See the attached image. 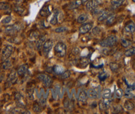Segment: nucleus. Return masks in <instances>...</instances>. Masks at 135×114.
<instances>
[{
    "label": "nucleus",
    "instance_id": "f257e3e1",
    "mask_svg": "<svg viewBox=\"0 0 135 114\" xmlns=\"http://www.w3.org/2000/svg\"><path fill=\"white\" fill-rule=\"evenodd\" d=\"M54 50H55V55L58 57H65L66 54V50H67V48H66V44L63 42H59L55 45V48H54Z\"/></svg>",
    "mask_w": 135,
    "mask_h": 114
},
{
    "label": "nucleus",
    "instance_id": "f03ea898",
    "mask_svg": "<svg viewBox=\"0 0 135 114\" xmlns=\"http://www.w3.org/2000/svg\"><path fill=\"white\" fill-rule=\"evenodd\" d=\"M117 42V37L114 35H111L104 39L100 42V44L101 46L104 48H108V47H112Z\"/></svg>",
    "mask_w": 135,
    "mask_h": 114
},
{
    "label": "nucleus",
    "instance_id": "7ed1b4c3",
    "mask_svg": "<svg viewBox=\"0 0 135 114\" xmlns=\"http://www.w3.org/2000/svg\"><path fill=\"white\" fill-rule=\"evenodd\" d=\"M13 47L11 45H7L1 52V60L3 61L9 59L13 52Z\"/></svg>",
    "mask_w": 135,
    "mask_h": 114
},
{
    "label": "nucleus",
    "instance_id": "20e7f679",
    "mask_svg": "<svg viewBox=\"0 0 135 114\" xmlns=\"http://www.w3.org/2000/svg\"><path fill=\"white\" fill-rule=\"evenodd\" d=\"M53 46V41L51 39H48L44 42L43 46V52L44 56L47 57L48 56L49 52L52 50Z\"/></svg>",
    "mask_w": 135,
    "mask_h": 114
},
{
    "label": "nucleus",
    "instance_id": "39448f33",
    "mask_svg": "<svg viewBox=\"0 0 135 114\" xmlns=\"http://www.w3.org/2000/svg\"><path fill=\"white\" fill-rule=\"evenodd\" d=\"M15 100H16L17 107L22 109L25 108L26 101L24 100V97H23L22 95L19 92H17L15 93Z\"/></svg>",
    "mask_w": 135,
    "mask_h": 114
},
{
    "label": "nucleus",
    "instance_id": "423d86ee",
    "mask_svg": "<svg viewBox=\"0 0 135 114\" xmlns=\"http://www.w3.org/2000/svg\"><path fill=\"white\" fill-rule=\"evenodd\" d=\"M38 78L43 82L46 87L50 86L52 84V79L50 76L45 74H40L38 76Z\"/></svg>",
    "mask_w": 135,
    "mask_h": 114
},
{
    "label": "nucleus",
    "instance_id": "0eeeda50",
    "mask_svg": "<svg viewBox=\"0 0 135 114\" xmlns=\"http://www.w3.org/2000/svg\"><path fill=\"white\" fill-rule=\"evenodd\" d=\"M20 26L18 24L11 25L5 28V32L8 35H14L18 31H20Z\"/></svg>",
    "mask_w": 135,
    "mask_h": 114
},
{
    "label": "nucleus",
    "instance_id": "6e6552de",
    "mask_svg": "<svg viewBox=\"0 0 135 114\" xmlns=\"http://www.w3.org/2000/svg\"><path fill=\"white\" fill-rule=\"evenodd\" d=\"M100 4V0H89V1H87L86 8L87 10L91 11L93 10L94 9H95L96 8H97Z\"/></svg>",
    "mask_w": 135,
    "mask_h": 114
},
{
    "label": "nucleus",
    "instance_id": "1a4fd4ad",
    "mask_svg": "<svg viewBox=\"0 0 135 114\" xmlns=\"http://www.w3.org/2000/svg\"><path fill=\"white\" fill-rule=\"evenodd\" d=\"M93 25L91 23H85V24H83L80 28V29H79V32L81 34H86L87 32H88L89 31H91V29L93 28Z\"/></svg>",
    "mask_w": 135,
    "mask_h": 114
},
{
    "label": "nucleus",
    "instance_id": "9d476101",
    "mask_svg": "<svg viewBox=\"0 0 135 114\" xmlns=\"http://www.w3.org/2000/svg\"><path fill=\"white\" fill-rule=\"evenodd\" d=\"M17 72L15 69H13L11 71L10 75H9L8 79V82L10 84H13L17 81L18 77H17Z\"/></svg>",
    "mask_w": 135,
    "mask_h": 114
},
{
    "label": "nucleus",
    "instance_id": "9b49d317",
    "mask_svg": "<svg viewBox=\"0 0 135 114\" xmlns=\"http://www.w3.org/2000/svg\"><path fill=\"white\" fill-rule=\"evenodd\" d=\"M125 29L127 32H129V33H133L135 31V24L134 23V22H128L125 25Z\"/></svg>",
    "mask_w": 135,
    "mask_h": 114
},
{
    "label": "nucleus",
    "instance_id": "f8f14e48",
    "mask_svg": "<svg viewBox=\"0 0 135 114\" xmlns=\"http://www.w3.org/2000/svg\"><path fill=\"white\" fill-rule=\"evenodd\" d=\"M83 3V0H75V1H72L69 4L68 6V8L69 9H74L77 8L78 7L81 5Z\"/></svg>",
    "mask_w": 135,
    "mask_h": 114
},
{
    "label": "nucleus",
    "instance_id": "ddd939ff",
    "mask_svg": "<svg viewBox=\"0 0 135 114\" xmlns=\"http://www.w3.org/2000/svg\"><path fill=\"white\" fill-rule=\"evenodd\" d=\"M88 97L91 99H95L98 97V92L96 89H90L88 90Z\"/></svg>",
    "mask_w": 135,
    "mask_h": 114
},
{
    "label": "nucleus",
    "instance_id": "4468645a",
    "mask_svg": "<svg viewBox=\"0 0 135 114\" xmlns=\"http://www.w3.org/2000/svg\"><path fill=\"white\" fill-rule=\"evenodd\" d=\"M28 71V65L26 64H23L21 65V66L19 67L18 68V71H17V73H18V76H24V75L26 74V73Z\"/></svg>",
    "mask_w": 135,
    "mask_h": 114
},
{
    "label": "nucleus",
    "instance_id": "2eb2a0df",
    "mask_svg": "<svg viewBox=\"0 0 135 114\" xmlns=\"http://www.w3.org/2000/svg\"><path fill=\"white\" fill-rule=\"evenodd\" d=\"M40 15L43 17H47L51 15V11L49 6H45L40 10Z\"/></svg>",
    "mask_w": 135,
    "mask_h": 114
},
{
    "label": "nucleus",
    "instance_id": "dca6fc26",
    "mask_svg": "<svg viewBox=\"0 0 135 114\" xmlns=\"http://www.w3.org/2000/svg\"><path fill=\"white\" fill-rule=\"evenodd\" d=\"M111 15H111V12L108 11H103L101 12V13L100 14V16L98 18V21H103L104 20L108 18V17H110Z\"/></svg>",
    "mask_w": 135,
    "mask_h": 114
},
{
    "label": "nucleus",
    "instance_id": "f3484780",
    "mask_svg": "<svg viewBox=\"0 0 135 114\" xmlns=\"http://www.w3.org/2000/svg\"><path fill=\"white\" fill-rule=\"evenodd\" d=\"M45 41H46V37L45 36H41L38 39V40L36 42V49L38 51L41 50Z\"/></svg>",
    "mask_w": 135,
    "mask_h": 114
},
{
    "label": "nucleus",
    "instance_id": "a211bd4d",
    "mask_svg": "<svg viewBox=\"0 0 135 114\" xmlns=\"http://www.w3.org/2000/svg\"><path fill=\"white\" fill-rule=\"evenodd\" d=\"M126 0H111V4L114 9L118 8L123 4Z\"/></svg>",
    "mask_w": 135,
    "mask_h": 114
},
{
    "label": "nucleus",
    "instance_id": "6ab92c4d",
    "mask_svg": "<svg viewBox=\"0 0 135 114\" xmlns=\"http://www.w3.org/2000/svg\"><path fill=\"white\" fill-rule=\"evenodd\" d=\"M108 99H104V100L101 101L99 104L100 110H106L109 107V102L108 100Z\"/></svg>",
    "mask_w": 135,
    "mask_h": 114
},
{
    "label": "nucleus",
    "instance_id": "aec40b11",
    "mask_svg": "<svg viewBox=\"0 0 135 114\" xmlns=\"http://www.w3.org/2000/svg\"><path fill=\"white\" fill-rule=\"evenodd\" d=\"M53 71L57 75H61L63 72L65 71V69L61 65H56L53 68Z\"/></svg>",
    "mask_w": 135,
    "mask_h": 114
},
{
    "label": "nucleus",
    "instance_id": "412c9836",
    "mask_svg": "<svg viewBox=\"0 0 135 114\" xmlns=\"http://www.w3.org/2000/svg\"><path fill=\"white\" fill-rule=\"evenodd\" d=\"M87 97H88V94L85 90H81L80 92V94L78 96V100L81 102H85L87 100Z\"/></svg>",
    "mask_w": 135,
    "mask_h": 114
},
{
    "label": "nucleus",
    "instance_id": "4be33fe9",
    "mask_svg": "<svg viewBox=\"0 0 135 114\" xmlns=\"http://www.w3.org/2000/svg\"><path fill=\"white\" fill-rule=\"evenodd\" d=\"M111 90L110 89H105L102 93V97L104 99H110L111 97Z\"/></svg>",
    "mask_w": 135,
    "mask_h": 114
},
{
    "label": "nucleus",
    "instance_id": "5701e85b",
    "mask_svg": "<svg viewBox=\"0 0 135 114\" xmlns=\"http://www.w3.org/2000/svg\"><path fill=\"white\" fill-rule=\"evenodd\" d=\"M58 10H55L54 11L53 16L52 18L50 20V23L52 25H56L58 23Z\"/></svg>",
    "mask_w": 135,
    "mask_h": 114
},
{
    "label": "nucleus",
    "instance_id": "b1692460",
    "mask_svg": "<svg viewBox=\"0 0 135 114\" xmlns=\"http://www.w3.org/2000/svg\"><path fill=\"white\" fill-rule=\"evenodd\" d=\"M124 107H125V108L126 109V110H132L134 108V105L133 102H131V101L126 100L125 102V104H124Z\"/></svg>",
    "mask_w": 135,
    "mask_h": 114
},
{
    "label": "nucleus",
    "instance_id": "393cba45",
    "mask_svg": "<svg viewBox=\"0 0 135 114\" xmlns=\"http://www.w3.org/2000/svg\"><path fill=\"white\" fill-rule=\"evenodd\" d=\"M12 66V62L10 60H9L8 59H7V60L4 61L3 63L2 64V68L4 70H7L9 69Z\"/></svg>",
    "mask_w": 135,
    "mask_h": 114
},
{
    "label": "nucleus",
    "instance_id": "a878e982",
    "mask_svg": "<svg viewBox=\"0 0 135 114\" xmlns=\"http://www.w3.org/2000/svg\"><path fill=\"white\" fill-rule=\"evenodd\" d=\"M88 16L86 14H82V15L79 16L77 21L79 23H84L88 20Z\"/></svg>",
    "mask_w": 135,
    "mask_h": 114
},
{
    "label": "nucleus",
    "instance_id": "bb28decb",
    "mask_svg": "<svg viewBox=\"0 0 135 114\" xmlns=\"http://www.w3.org/2000/svg\"><path fill=\"white\" fill-rule=\"evenodd\" d=\"M124 95V92L122 89H117L114 92V97L117 99H121Z\"/></svg>",
    "mask_w": 135,
    "mask_h": 114
},
{
    "label": "nucleus",
    "instance_id": "cd10ccee",
    "mask_svg": "<svg viewBox=\"0 0 135 114\" xmlns=\"http://www.w3.org/2000/svg\"><path fill=\"white\" fill-rule=\"evenodd\" d=\"M33 111L35 112L36 113H40V112H41L42 111L41 106L40 105V104H38V102H36L35 104H33Z\"/></svg>",
    "mask_w": 135,
    "mask_h": 114
},
{
    "label": "nucleus",
    "instance_id": "c85d7f7f",
    "mask_svg": "<svg viewBox=\"0 0 135 114\" xmlns=\"http://www.w3.org/2000/svg\"><path fill=\"white\" fill-rule=\"evenodd\" d=\"M134 54H135V47L130 48V49L126 51L125 52V55L126 57H131V56H133Z\"/></svg>",
    "mask_w": 135,
    "mask_h": 114
},
{
    "label": "nucleus",
    "instance_id": "c756f323",
    "mask_svg": "<svg viewBox=\"0 0 135 114\" xmlns=\"http://www.w3.org/2000/svg\"><path fill=\"white\" fill-rule=\"evenodd\" d=\"M115 19H116V16L114 15H111L110 17H108V18L106 19V24L108 25L112 24L114 23Z\"/></svg>",
    "mask_w": 135,
    "mask_h": 114
},
{
    "label": "nucleus",
    "instance_id": "7c9ffc66",
    "mask_svg": "<svg viewBox=\"0 0 135 114\" xmlns=\"http://www.w3.org/2000/svg\"><path fill=\"white\" fill-rule=\"evenodd\" d=\"M121 44L122 46L124 48H128L131 44V41L130 40L125 39H122L121 41Z\"/></svg>",
    "mask_w": 135,
    "mask_h": 114
},
{
    "label": "nucleus",
    "instance_id": "2f4dec72",
    "mask_svg": "<svg viewBox=\"0 0 135 114\" xmlns=\"http://www.w3.org/2000/svg\"><path fill=\"white\" fill-rule=\"evenodd\" d=\"M78 63H79V64H80L79 65H80V67L85 68V67L86 66V65L88 64V63H89V60L86 58L81 59L80 61H79Z\"/></svg>",
    "mask_w": 135,
    "mask_h": 114
},
{
    "label": "nucleus",
    "instance_id": "473e14b6",
    "mask_svg": "<svg viewBox=\"0 0 135 114\" xmlns=\"http://www.w3.org/2000/svg\"><path fill=\"white\" fill-rule=\"evenodd\" d=\"M14 10H15V12H17L18 14H19L20 15H23V13H24V9H23L22 7H21V6H15V8H14Z\"/></svg>",
    "mask_w": 135,
    "mask_h": 114
},
{
    "label": "nucleus",
    "instance_id": "72a5a7b5",
    "mask_svg": "<svg viewBox=\"0 0 135 114\" xmlns=\"http://www.w3.org/2000/svg\"><path fill=\"white\" fill-rule=\"evenodd\" d=\"M70 75H71L70 72L69 71H66L63 72L60 75V76H61V79H67L68 77H69Z\"/></svg>",
    "mask_w": 135,
    "mask_h": 114
},
{
    "label": "nucleus",
    "instance_id": "f704fd0d",
    "mask_svg": "<svg viewBox=\"0 0 135 114\" xmlns=\"http://www.w3.org/2000/svg\"><path fill=\"white\" fill-rule=\"evenodd\" d=\"M110 65V69L114 72L117 71L118 69H119V65L116 63H111Z\"/></svg>",
    "mask_w": 135,
    "mask_h": 114
},
{
    "label": "nucleus",
    "instance_id": "c9c22d12",
    "mask_svg": "<svg viewBox=\"0 0 135 114\" xmlns=\"http://www.w3.org/2000/svg\"><path fill=\"white\" fill-rule=\"evenodd\" d=\"M10 8V6L5 3H0V9L1 10H7Z\"/></svg>",
    "mask_w": 135,
    "mask_h": 114
},
{
    "label": "nucleus",
    "instance_id": "e433bc0d",
    "mask_svg": "<svg viewBox=\"0 0 135 114\" xmlns=\"http://www.w3.org/2000/svg\"><path fill=\"white\" fill-rule=\"evenodd\" d=\"M99 79H100L101 81H104L107 78V73L105 71L102 72H100V74H99Z\"/></svg>",
    "mask_w": 135,
    "mask_h": 114
},
{
    "label": "nucleus",
    "instance_id": "4c0bfd02",
    "mask_svg": "<svg viewBox=\"0 0 135 114\" xmlns=\"http://www.w3.org/2000/svg\"><path fill=\"white\" fill-rule=\"evenodd\" d=\"M67 28L66 27H59L55 29V32L57 33H61V32H65L66 31H67Z\"/></svg>",
    "mask_w": 135,
    "mask_h": 114
},
{
    "label": "nucleus",
    "instance_id": "58836bf2",
    "mask_svg": "<svg viewBox=\"0 0 135 114\" xmlns=\"http://www.w3.org/2000/svg\"><path fill=\"white\" fill-rule=\"evenodd\" d=\"M11 21V17L7 16L2 20V23L3 24H8L9 23H10Z\"/></svg>",
    "mask_w": 135,
    "mask_h": 114
},
{
    "label": "nucleus",
    "instance_id": "ea45409f",
    "mask_svg": "<svg viewBox=\"0 0 135 114\" xmlns=\"http://www.w3.org/2000/svg\"><path fill=\"white\" fill-rule=\"evenodd\" d=\"M121 111L123 112V110L121 108V106H116V107H114V113H121Z\"/></svg>",
    "mask_w": 135,
    "mask_h": 114
},
{
    "label": "nucleus",
    "instance_id": "a19ab883",
    "mask_svg": "<svg viewBox=\"0 0 135 114\" xmlns=\"http://www.w3.org/2000/svg\"><path fill=\"white\" fill-rule=\"evenodd\" d=\"M100 31L101 30L99 29L98 27H96L93 29V34H94V35H98L100 33Z\"/></svg>",
    "mask_w": 135,
    "mask_h": 114
},
{
    "label": "nucleus",
    "instance_id": "79ce46f5",
    "mask_svg": "<svg viewBox=\"0 0 135 114\" xmlns=\"http://www.w3.org/2000/svg\"><path fill=\"white\" fill-rule=\"evenodd\" d=\"M125 96L126 98H128V99H132L133 97V94L131 92H125Z\"/></svg>",
    "mask_w": 135,
    "mask_h": 114
},
{
    "label": "nucleus",
    "instance_id": "37998d69",
    "mask_svg": "<svg viewBox=\"0 0 135 114\" xmlns=\"http://www.w3.org/2000/svg\"><path fill=\"white\" fill-rule=\"evenodd\" d=\"M79 52H80V50H79L78 48H74V49L73 50V53L74 54V55H77L78 54Z\"/></svg>",
    "mask_w": 135,
    "mask_h": 114
},
{
    "label": "nucleus",
    "instance_id": "c03bdc74",
    "mask_svg": "<svg viewBox=\"0 0 135 114\" xmlns=\"http://www.w3.org/2000/svg\"><path fill=\"white\" fill-rule=\"evenodd\" d=\"M1 107H2V104H1V103L0 102V109H1Z\"/></svg>",
    "mask_w": 135,
    "mask_h": 114
},
{
    "label": "nucleus",
    "instance_id": "a18cd8bd",
    "mask_svg": "<svg viewBox=\"0 0 135 114\" xmlns=\"http://www.w3.org/2000/svg\"><path fill=\"white\" fill-rule=\"evenodd\" d=\"M132 1H133L134 3H135V0H132Z\"/></svg>",
    "mask_w": 135,
    "mask_h": 114
}]
</instances>
